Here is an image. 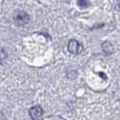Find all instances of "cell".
Listing matches in <instances>:
<instances>
[{
    "instance_id": "6",
    "label": "cell",
    "mask_w": 120,
    "mask_h": 120,
    "mask_svg": "<svg viewBox=\"0 0 120 120\" xmlns=\"http://www.w3.org/2000/svg\"><path fill=\"white\" fill-rule=\"evenodd\" d=\"M118 8H119V10H120V4H119V5H118Z\"/></svg>"
},
{
    "instance_id": "2",
    "label": "cell",
    "mask_w": 120,
    "mask_h": 120,
    "mask_svg": "<svg viewBox=\"0 0 120 120\" xmlns=\"http://www.w3.org/2000/svg\"><path fill=\"white\" fill-rule=\"evenodd\" d=\"M68 52L72 53V54H80L83 49H82V45H81L77 40L73 39V40H70V42H68Z\"/></svg>"
},
{
    "instance_id": "3",
    "label": "cell",
    "mask_w": 120,
    "mask_h": 120,
    "mask_svg": "<svg viewBox=\"0 0 120 120\" xmlns=\"http://www.w3.org/2000/svg\"><path fill=\"white\" fill-rule=\"evenodd\" d=\"M42 114H43V110H42V108L39 105H35V106L30 109V116H31L33 119L41 118Z\"/></svg>"
},
{
    "instance_id": "4",
    "label": "cell",
    "mask_w": 120,
    "mask_h": 120,
    "mask_svg": "<svg viewBox=\"0 0 120 120\" xmlns=\"http://www.w3.org/2000/svg\"><path fill=\"white\" fill-rule=\"evenodd\" d=\"M77 3L80 8H87L90 6V0H78Z\"/></svg>"
},
{
    "instance_id": "1",
    "label": "cell",
    "mask_w": 120,
    "mask_h": 120,
    "mask_svg": "<svg viewBox=\"0 0 120 120\" xmlns=\"http://www.w3.org/2000/svg\"><path fill=\"white\" fill-rule=\"evenodd\" d=\"M29 20H30L29 15H27L26 13H24V12H18V13H16V14H15V16H14L15 23H16V24H18V25L26 24V23L29 22Z\"/></svg>"
},
{
    "instance_id": "5",
    "label": "cell",
    "mask_w": 120,
    "mask_h": 120,
    "mask_svg": "<svg viewBox=\"0 0 120 120\" xmlns=\"http://www.w3.org/2000/svg\"><path fill=\"white\" fill-rule=\"evenodd\" d=\"M98 74H99V75H100V76H101V77H103V79H105V80H106V78H108V77H106L105 75L103 74V73H98Z\"/></svg>"
}]
</instances>
